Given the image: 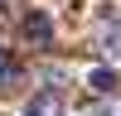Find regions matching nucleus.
<instances>
[{
	"label": "nucleus",
	"instance_id": "nucleus-1",
	"mask_svg": "<svg viewBox=\"0 0 121 116\" xmlns=\"http://www.w3.org/2000/svg\"><path fill=\"white\" fill-rule=\"evenodd\" d=\"M24 39H29V44H39V48L53 39V24H48V15H44V10H34V15L24 19Z\"/></svg>",
	"mask_w": 121,
	"mask_h": 116
},
{
	"label": "nucleus",
	"instance_id": "nucleus-2",
	"mask_svg": "<svg viewBox=\"0 0 121 116\" xmlns=\"http://www.w3.org/2000/svg\"><path fill=\"white\" fill-rule=\"evenodd\" d=\"M24 116H63V97H58V92H39Z\"/></svg>",
	"mask_w": 121,
	"mask_h": 116
},
{
	"label": "nucleus",
	"instance_id": "nucleus-3",
	"mask_svg": "<svg viewBox=\"0 0 121 116\" xmlns=\"http://www.w3.org/2000/svg\"><path fill=\"white\" fill-rule=\"evenodd\" d=\"M97 48H102L107 63H121V24H116V29H107V34L97 39Z\"/></svg>",
	"mask_w": 121,
	"mask_h": 116
},
{
	"label": "nucleus",
	"instance_id": "nucleus-4",
	"mask_svg": "<svg viewBox=\"0 0 121 116\" xmlns=\"http://www.w3.org/2000/svg\"><path fill=\"white\" fill-rule=\"evenodd\" d=\"M87 87H92V92H116V73H112V68H92V73H87Z\"/></svg>",
	"mask_w": 121,
	"mask_h": 116
},
{
	"label": "nucleus",
	"instance_id": "nucleus-5",
	"mask_svg": "<svg viewBox=\"0 0 121 116\" xmlns=\"http://www.w3.org/2000/svg\"><path fill=\"white\" fill-rule=\"evenodd\" d=\"M5 68H10V63H5V53H0V73H5Z\"/></svg>",
	"mask_w": 121,
	"mask_h": 116
}]
</instances>
